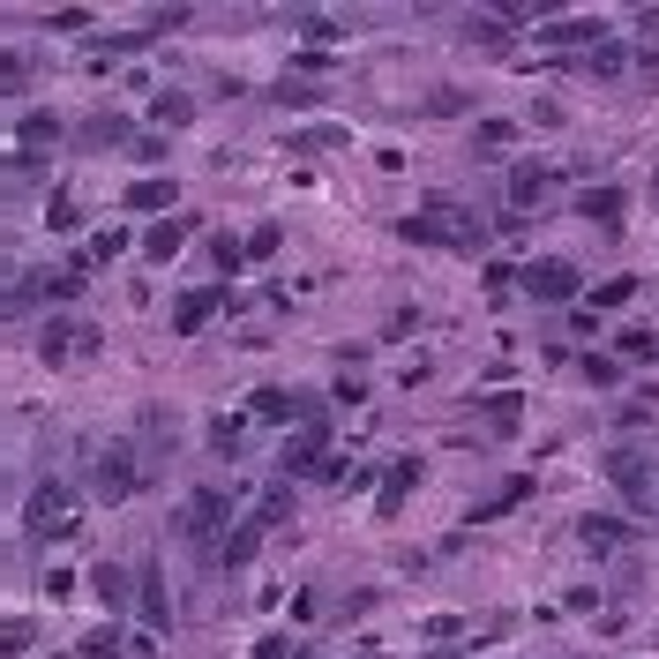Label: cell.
<instances>
[{
    "instance_id": "6da1fadb",
    "label": "cell",
    "mask_w": 659,
    "mask_h": 659,
    "mask_svg": "<svg viewBox=\"0 0 659 659\" xmlns=\"http://www.w3.org/2000/svg\"><path fill=\"white\" fill-rule=\"evenodd\" d=\"M398 233H405V241H420V247H457V255H480V247H488L480 210L450 203V196H427L412 217H398Z\"/></svg>"
},
{
    "instance_id": "7a4b0ae2",
    "label": "cell",
    "mask_w": 659,
    "mask_h": 659,
    "mask_svg": "<svg viewBox=\"0 0 659 659\" xmlns=\"http://www.w3.org/2000/svg\"><path fill=\"white\" fill-rule=\"evenodd\" d=\"M68 525H76V488H68V480H38L31 502H23V539L45 547V539H60Z\"/></svg>"
},
{
    "instance_id": "3957f363",
    "label": "cell",
    "mask_w": 659,
    "mask_h": 659,
    "mask_svg": "<svg viewBox=\"0 0 659 659\" xmlns=\"http://www.w3.org/2000/svg\"><path fill=\"white\" fill-rule=\"evenodd\" d=\"M600 472L615 480V494L629 502V510H652V502H659V457L652 450H607V457H600Z\"/></svg>"
},
{
    "instance_id": "277c9868",
    "label": "cell",
    "mask_w": 659,
    "mask_h": 659,
    "mask_svg": "<svg viewBox=\"0 0 659 659\" xmlns=\"http://www.w3.org/2000/svg\"><path fill=\"white\" fill-rule=\"evenodd\" d=\"M517 292H525V300H539V308H562V300H577V292H584V270H577V263H562V255H547V263H525V270H517Z\"/></svg>"
},
{
    "instance_id": "5b68a950",
    "label": "cell",
    "mask_w": 659,
    "mask_h": 659,
    "mask_svg": "<svg viewBox=\"0 0 659 659\" xmlns=\"http://www.w3.org/2000/svg\"><path fill=\"white\" fill-rule=\"evenodd\" d=\"M180 533H188V539H225V533H233V494H225V488H196V494H188V510H180Z\"/></svg>"
},
{
    "instance_id": "8992f818",
    "label": "cell",
    "mask_w": 659,
    "mask_h": 659,
    "mask_svg": "<svg viewBox=\"0 0 659 659\" xmlns=\"http://www.w3.org/2000/svg\"><path fill=\"white\" fill-rule=\"evenodd\" d=\"M323 457H330V420L315 412V420H300V427L286 435L278 465H286V480H300V472H323Z\"/></svg>"
},
{
    "instance_id": "52a82bcc",
    "label": "cell",
    "mask_w": 659,
    "mask_h": 659,
    "mask_svg": "<svg viewBox=\"0 0 659 659\" xmlns=\"http://www.w3.org/2000/svg\"><path fill=\"white\" fill-rule=\"evenodd\" d=\"M135 622H143V637H165V629H172V592H165L158 562L135 570Z\"/></svg>"
},
{
    "instance_id": "ba28073f",
    "label": "cell",
    "mask_w": 659,
    "mask_h": 659,
    "mask_svg": "<svg viewBox=\"0 0 659 659\" xmlns=\"http://www.w3.org/2000/svg\"><path fill=\"white\" fill-rule=\"evenodd\" d=\"M622 210H629V188H622V180H600V188H584V196H577V217H584V225H600V233H615Z\"/></svg>"
},
{
    "instance_id": "9c48e42d",
    "label": "cell",
    "mask_w": 659,
    "mask_h": 659,
    "mask_svg": "<svg viewBox=\"0 0 659 659\" xmlns=\"http://www.w3.org/2000/svg\"><path fill=\"white\" fill-rule=\"evenodd\" d=\"M217 315H225V286H196V292L172 300V330H180V337H196V330L217 323Z\"/></svg>"
},
{
    "instance_id": "30bf717a",
    "label": "cell",
    "mask_w": 659,
    "mask_h": 659,
    "mask_svg": "<svg viewBox=\"0 0 659 659\" xmlns=\"http://www.w3.org/2000/svg\"><path fill=\"white\" fill-rule=\"evenodd\" d=\"M76 353H98V330L90 323H45V337H38L45 368H60V360H76Z\"/></svg>"
},
{
    "instance_id": "8fae6325",
    "label": "cell",
    "mask_w": 659,
    "mask_h": 659,
    "mask_svg": "<svg viewBox=\"0 0 659 659\" xmlns=\"http://www.w3.org/2000/svg\"><path fill=\"white\" fill-rule=\"evenodd\" d=\"M135 480H143V472H135V450H105L98 457V502H127V494H135Z\"/></svg>"
},
{
    "instance_id": "7c38bea8",
    "label": "cell",
    "mask_w": 659,
    "mask_h": 659,
    "mask_svg": "<svg viewBox=\"0 0 659 659\" xmlns=\"http://www.w3.org/2000/svg\"><path fill=\"white\" fill-rule=\"evenodd\" d=\"M412 488H420V457H398V465L382 472V488H375V517H398L412 502Z\"/></svg>"
},
{
    "instance_id": "4fadbf2b",
    "label": "cell",
    "mask_w": 659,
    "mask_h": 659,
    "mask_svg": "<svg viewBox=\"0 0 659 659\" xmlns=\"http://www.w3.org/2000/svg\"><path fill=\"white\" fill-rule=\"evenodd\" d=\"M247 412H255V420H270V427H286V420H315V398H292V390H255V398H247Z\"/></svg>"
},
{
    "instance_id": "5bb4252c",
    "label": "cell",
    "mask_w": 659,
    "mask_h": 659,
    "mask_svg": "<svg viewBox=\"0 0 659 659\" xmlns=\"http://www.w3.org/2000/svg\"><path fill=\"white\" fill-rule=\"evenodd\" d=\"M539 45H607V23L600 15H555V23H539Z\"/></svg>"
},
{
    "instance_id": "9a60e30c",
    "label": "cell",
    "mask_w": 659,
    "mask_h": 659,
    "mask_svg": "<svg viewBox=\"0 0 659 659\" xmlns=\"http://www.w3.org/2000/svg\"><path fill=\"white\" fill-rule=\"evenodd\" d=\"M547 188H555L547 165H510V217H525L533 203H547Z\"/></svg>"
},
{
    "instance_id": "2e32d148",
    "label": "cell",
    "mask_w": 659,
    "mask_h": 659,
    "mask_svg": "<svg viewBox=\"0 0 659 659\" xmlns=\"http://www.w3.org/2000/svg\"><path fill=\"white\" fill-rule=\"evenodd\" d=\"M525 494H533V480H525V472H517V480H502V488H494L488 502H472V510H465V517H472V525H494V517H510V510H517V502H525Z\"/></svg>"
},
{
    "instance_id": "e0dca14e",
    "label": "cell",
    "mask_w": 659,
    "mask_h": 659,
    "mask_svg": "<svg viewBox=\"0 0 659 659\" xmlns=\"http://www.w3.org/2000/svg\"><path fill=\"white\" fill-rule=\"evenodd\" d=\"M517 15H525V8H502V15H465V45H488V53H502Z\"/></svg>"
},
{
    "instance_id": "ac0fdd59",
    "label": "cell",
    "mask_w": 659,
    "mask_h": 659,
    "mask_svg": "<svg viewBox=\"0 0 659 659\" xmlns=\"http://www.w3.org/2000/svg\"><path fill=\"white\" fill-rule=\"evenodd\" d=\"M90 584H98V600H105L113 615H127V607H135V570H121V562H98V577H90Z\"/></svg>"
},
{
    "instance_id": "d6986e66",
    "label": "cell",
    "mask_w": 659,
    "mask_h": 659,
    "mask_svg": "<svg viewBox=\"0 0 659 659\" xmlns=\"http://www.w3.org/2000/svg\"><path fill=\"white\" fill-rule=\"evenodd\" d=\"M188 233H196V225H188V217H158V225H150V233H143V255H150V263H172V255H180V247H188Z\"/></svg>"
},
{
    "instance_id": "ffe728a7",
    "label": "cell",
    "mask_w": 659,
    "mask_h": 659,
    "mask_svg": "<svg viewBox=\"0 0 659 659\" xmlns=\"http://www.w3.org/2000/svg\"><path fill=\"white\" fill-rule=\"evenodd\" d=\"M255 547H263V525L247 517V525H233V533L217 539V562H225V570H247V562H255Z\"/></svg>"
},
{
    "instance_id": "44dd1931",
    "label": "cell",
    "mask_w": 659,
    "mask_h": 659,
    "mask_svg": "<svg viewBox=\"0 0 659 659\" xmlns=\"http://www.w3.org/2000/svg\"><path fill=\"white\" fill-rule=\"evenodd\" d=\"M180 203V180H135L121 196V210H172Z\"/></svg>"
},
{
    "instance_id": "7402d4cb",
    "label": "cell",
    "mask_w": 659,
    "mask_h": 659,
    "mask_svg": "<svg viewBox=\"0 0 659 659\" xmlns=\"http://www.w3.org/2000/svg\"><path fill=\"white\" fill-rule=\"evenodd\" d=\"M286 517H292V480H286V472H278V480L263 488V510H255V525L270 533V525H286Z\"/></svg>"
},
{
    "instance_id": "603a6c76",
    "label": "cell",
    "mask_w": 659,
    "mask_h": 659,
    "mask_svg": "<svg viewBox=\"0 0 659 659\" xmlns=\"http://www.w3.org/2000/svg\"><path fill=\"white\" fill-rule=\"evenodd\" d=\"M577 539H584V547H600V555H607V547H622V539H629V525H622V517H600V510H592V517H584V525H577Z\"/></svg>"
},
{
    "instance_id": "cb8c5ba5",
    "label": "cell",
    "mask_w": 659,
    "mask_h": 659,
    "mask_svg": "<svg viewBox=\"0 0 659 659\" xmlns=\"http://www.w3.org/2000/svg\"><path fill=\"white\" fill-rule=\"evenodd\" d=\"M517 420H525V398H517V390H494L488 398V427L494 435H517Z\"/></svg>"
},
{
    "instance_id": "d4e9b609",
    "label": "cell",
    "mask_w": 659,
    "mask_h": 659,
    "mask_svg": "<svg viewBox=\"0 0 659 659\" xmlns=\"http://www.w3.org/2000/svg\"><path fill=\"white\" fill-rule=\"evenodd\" d=\"M15 135H23V150H45V143H60L68 127H60V113H23V127H15Z\"/></svg>"
},
{
    "instance_id": "484cf974",
    "label": "cell",
    "mask_w": 659,
    "mask_h": 659,
    "mask_svg": "<svg viewBox=\"0 0 659 659\" xmlns=\"http://www.w3.org/2000/svg\"><path fill=\"white\" fill-rule=\"evenodd\" d=\"M82 143H135V127H127V113H98V121L76 127Z\"/></svg>"
},
{
    "instance_id": "4316f807",
    "label": "cell",
    "mask_w": 659,
    "mask_h": 659,
    "mask_svg": "<svg viewBox=\"0 0 659 659\" xmlns=\"http://www.w3.org/2000/svg\"><path fill=\"white\" fill-rule=\"evenodd\" d=\"M31 645H38V629H31V615H8V622H0V659H23Z\"/></svg>"
},
{
    "instance_id": "83f0119b",
    "label": "cell",
    "mask_w": 659,
    "mask_h": 659,
    "mask_svg": "<svg viewBox=\"0 0 659 659\" xmlns=\"http://www.w3.org/2000/svg\"><path fill=\"white\" fill-rule=\"evenodd\" d=\"M292 31H300L308 45H330V38H345V23H337V15H323V8H308V15H292Z\"/></svg>"
},
{
    "instance_id": "f1b7e54d",
    "label": "cell",
    "mask_w": 659,
    "mask_h": 659,
    "mask_svg": "<svg viewBox=\"0 0 659 659\" xmlns=\"http://www.w3.org/2000/svg\"><path fill=\"white\" fill-rule=\"evenodd\" d=\"M150 121H158V127H188V121H196V98H188V90H165L158 105H150Z\"/></svg>"
},
{
    "instance_id": "f546056e",
    "label": "cell",
    "mask_w": 659,
    "mask_h": 659,
    "mask_svg": "<svg viewBox=\"0 0 659 659\" xmlns=\"http://www.w3.org/2000/svg\"><path fill=\"white\" fill-rule=\"evenodd\" d=\"M82 659H127V629L113 622V629H90L82 637Z\"/></svg>"
},
{
    "instance_id": "4dcf8cb0",
    "label": "cell",
    "mask_w": 659,
    "mask_h": 659,
    "mask_svg": "<svg viewBox=\"0 0 659 659\" xmlns=\"http://www.w3.org/2000/svg\"><path fill=\"white\" fill-rule=\"evenodd\" d=\"M622 68H629V53H622L615 38H607V45H592V53H584V76H600V82H607V76H622Z\"/></svg>"
},
{
    "instance_id": "1f68e13d",
    "label": "cell",
    "mask_w": 659,
    "mask_h": 659,
    "mask_svg": "<svg viewBox=\"0 0 659 659\" xmlns=\"http://www.w3.org/2000/svg\"><path fill=\"white\" fill-rule=\"evenodd\" d=\"M427 113H435V121H457V113H472V90H427Z\"/></svg>"
},
{
    "instance_id": "d6a6232c",
    "label": "cell",
    "mask_w": 659,
    "mask_h": 659,
    "mask_svg": "<svg viewBox=\"0 0 659 659\" xmlns=\"http://www.w3.org/2000/svg\"><path fill=\"white\" fill-rule=\"evenodd\" d=\"M584 382H592V390H622V360H607V353H584Z\"/></svg>"
},
{
    "instance_id": "836d02e7",
    "label": "cell",
    "mask_w": 659,
    "mask_h": 659,
    "mask_svg": "<svg viewBox=\"0 0 659 659\" xmlns=\"http://www.w3.org/2000/svg\"><path fill=\"white\" fill-rule=\"evenodd\" d=\"M270 98H278V105H300V113H308V105H315L323 90H315V82H300V76H286V82H270Z\"/></svg>"
},
{
    "instance_id": "e575fe53",
    "label": "cell",
    "mask_w": 659,
    "mask_h": 659,
    "mask_svg": "<svg viewBox=\"0 0 659 659\" xmlns=\"http://www.w3.org/2000/svg\"><path fill=\"white\" fill-rule=\"evenodd\" d=\"M278 241H286L278 225H255V233H247V247H241V263H270V255H278Z\"/></svg>"
},
{
    "instance_id": "d590c367",
    "label": "cell",
    "mask_w": 659,
    "mask_h": 659,
    "mask_svg": "<svg viewBox=\"0 0 659 659\" xmlns=\"http://www.w3.org/2000/svg\"><path fill=\"white\" fill-rule=\"evenodd\" d=\"M472 143L494 158V150H510V143H517V127H510V121H480V127H472Z\"/></svg>"
},
{
    "instance_id": "8d00e7d4",
    "label": "cell",
    "mask_w": 659,
    "mask_h": 659,
    "mask_svg": "<svg viewBox=\"0 0 659 659\" xmlns=\"http://www.w3.org/2000/svg\"><path fill=\"white\" fill-rule=\"evenodd\" d=\"M82 225V210L68 203V196H53V203H45V233H76Z\"/></svg>"
},
{
    "instance_id": "74e56055",
    "label": "cell",
    "mask_w": 659,
    "mask_h": 659,
    "mask_svg": "<svg viewBox=\"0 0 659 659\" xmlns=\"http://www.w3.org/2000/svg\"><path fill=\"white\" fill-rule=\"evenodd\" d=\"M652 353H659L652 330H622V360H652Z\"/></svg>"
},
{
    "instance_id": "f35d334b",
    "label": "cell",
    "mask_w": 659,
    "mask_h": 659,
    "mask_svg": "<svg viewBox=\"0 0 659 659\" xmlns=\"http://www.w3.org/2000/svg\"><path fill=\"white\" fill-rule=\"evenodd\" d=\"M121 247H127V233H121V225H113V233H98V241H90V270H98V263H113Z\"/></svg>"
},
{
    "instance_id": "ab89813d",
    "label": "cell",
    "mask_w": 659,
    "mask_h": 659,
    "mask_svg": "<svg viewBox=\"0 0 659 659\" xmlns=\"http://www.w3.org/2000/svg\"><path fill=\"white\" fill-rule=\"evenodd\" d=\"M629 292H637V278H607V286L592 292V308H622V300H629Z\"/></svg>"
},
{
    "instance_id": "60d3db41",
    "label": "cell",
    "mask_w": 659,
    "mask_h": 659,
    "mask_svg": "<svg viewBox=\"0 0 659 659\" xmlns=\"http://www.w3.org/2000/svg\"><path fill=\"white\" fill-rule=\"evenodd\" d=\"M300 150H345V127H308Z\"/></svg>"
},
{
    "instance_id": "b9f144b4",
    "label": "cell",
    "mask_w": 659,
    "mask_h": 659,
    "mask_svg": "<svg viewBox=\"0 0 659 659\" xmlns=\"http://www.w3.org/2000/svg\"><path fill=\"white\" fill-rule=\"evenodd\" d=\"M210 263H217V270H241V241H233V233H217V241H210Z\"/></svg>"
},
{
    "instance_id": "7bdbcfd3",
    "label": "cell",
    "mask_w": 659,
    "mask_h": 659,
    "mask_svg": "<svg viewBox=\"0 0 659 659\" xmlns=\"http://www.w3.org/2000/svg\"><path fill=\"white\" fill-rule=\"evenodd\" d=\"M292 652H300V645H292L286 629H270V637H263V645H255V659H292Z\"/></svg>"
},
{
    "instance_id": "ee69618b",
    "label": "cell",
    "mask_w": 659,
    "mask_h": 659,
    "mask_svg": "<svg viewBox=\"0 0 659 659\" xmlns=\"http://www.w3.org/2000/svg\"><path fill=\"white\" fill-rule=\"evenodd\" d=\"M210 443H217V457H241V450H233V443H241V420H217V427H210Z\"/></svg>"
},
{
    "instance_id": "f6af8a7d",
    "label": "cell",
    "mask_w": 659,
    "mask_h": 659,
    "mask_svg": "<svg viewBox=\"0 0 659 659\" xmlns=\"http://www.w3.org/2000/svg\"><path fill=\"white\" fill-rule=\"evenodd\" d=\"M165 31H188V8H158L150 15V38H165Z\"/></svg>"
},
{
    "instance_id": "bcb514c9",
    "label": "cell",
    "mask_w": 659,
    "mask_h": 659,
    "mask_svg": "<svg viewBox=\"0 0 659 659\" xmlns=\"http://www.w3.org/2000/svg\"><path fill=\"white\" fill-rule=\"evenodd\" d=\"M135 45H150V31H121V38H105L98 53H135Z\"/></svg>"
},
{
    "instance_id": "7dc6e473",
    "label": "cell",
    "mask_w": 659,
    "mask_h": 659,
    "mask_svg": "<svg viewBox=\"0 0 659 659\" xmlns=\"http://www.w3.org/2000/svg\"><path fill=\"white\" fill-rule=\"evenodd\" d=\"M23 76V60H15V53H0V82H15Z\"/></svg>"
},
{
    "instance_id": "c3c4849f",
    "label": "cell",
    "mask_w": 659,
    "mask_h": 659,
    "mask_svg": "<svg viewBox=\"0 0 659 659\" xmlns=\"http://www.w3.org/2000/svg\"><path fill=\"white\" fill-rule=\"evenodd\" d=\"M637 31H652V38H659V8H637Z\"/></svg>"
}]
</instances>
